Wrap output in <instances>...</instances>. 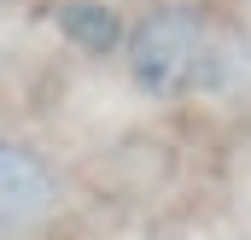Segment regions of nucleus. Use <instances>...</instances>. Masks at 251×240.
<instances>
[{"instance_id": "obj_3", "label": "nucleus", "mask_w": 251, "mask_h": 240, "mask_svg": "<svg viewBox=\"0 0 251 240\" xmlns=\"http://www.w3.org/2000/svg\"><path fill=\"white\" fill-rule=\"evenodd\" d=\"M53 24L70 47H82L94 59L123 53V35H128V18H117V6H105V0H64L53 12Z\"/></svg>"}, {"instance_id": "obj_1", "label": "nucleus", "mask_w": 251, "mask_h": 240, "mask_svg": "<svg viewBox=\"0 0 251 240\" xmlns=\"http://www.w3.org/2000/svg\"><path fill=\"white\" fill-rule=\"evenodd\" d=\"M123 70L152 100H176L210 70V24L199 6H152L123 35Z\"/></svg>"}, {"instance_id": "obj_2", "label": "nucleus", "mask_w": 251, "mask_h": 240, "mask_svg": "<svg viewBox=\"0 0 251 240\" xmlns=\"http://www.w3.org/2000/svg\"><path fill=\"white\" fill-rule=\"evenodd\" d=\"M53 211H59L53 164L35 147L0 135V240H29L35 229L53 223Z\"/></svg>"}]
</instances>
